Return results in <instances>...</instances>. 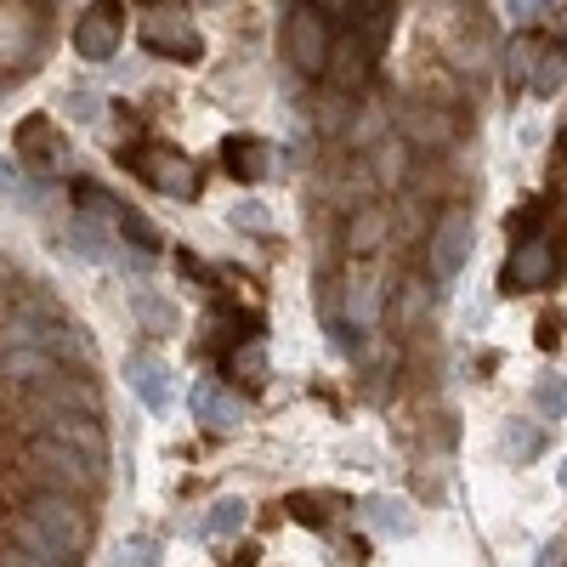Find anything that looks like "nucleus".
<instances>
[{
	"label": "nucleus",
	"mask_w": 567,
	"mask_h": 567,
	"mask_svg": "<svg viewBox=\"0 0 567 567\" xmlns=\"http://www.w3.org/2000/svg\"><path fill=\"white\" fill-rule=\"evenodd\" d=\"M12 545L45 556L52 567H74L91 545V516L80 511V499L69 494H40L18 511V523H12Z\"/></svg>",
	"instance_id": "obj_1"
},
{
	"label": "nucleus",
	"mask_w": 567,
	"mask_h": 567,
	"mask_svg": "<svg viewBox=\"0 0 567 567\" xmlns=\"http://www.w3.org/2000/svg\"><path fill=\"white\" fill-rule=\"evenodd\" d=\"M29 477L45 488V494H91L97 488V477H103V460H91V454H80V449H69V443H58V437H40L34 449H29Z\"/></svg>",
	"instance_id": "obj_2"
},
{
	"label": "nucleus",
	"mask_w": 567,
	"mask_h": 567,
	"mask_svg": "<svg viewBox=\"0 0 567 567\" xmlns=\"http://www.w3.org/2000/svg\"><path fill=\"white\" fill-rule=\"evenodd\" d=\"M142 45H148L154 58H176V63H199L205 40L194 29V18H187L182 0H142V23H136Z\"/></svg>",
	"instance_id": "obj_3"
},
{
	"label": "nucleus",
	"mask_w": 567,
	"mask_h": 567,
	"mask_svg": "<svg viewBox=\"0 0 567 567\" xmlns=\"http://www.w3.org/2000/svg\"><path fill=\"white\" fill-rule=\"evenodd\" d=\"M477 250V221H471L465 205H449L437 221H432V245H425V267H432L437 284H454Z\"/></svg>",
	"instance_id": "obj_4"
},
{
	"label": "nucleus",
	"mask_w": 567,
	"mask_h": 567,
	"mask_svg": "<svg viewBox=\"0 0 567 567\" xmlns=\"http://www.w3.org/2000/svg\"><path fill=\"white\" fill-rule=\"evenodd\" d=\"M329 52H336V40H329V18L301 0V7L290 12V23H284V58H290L301 74H329Z\"/></svg>",
	"instance_id": "obj_5"
},
{
	"label": "nucleus",
	"mask_w": 567,
	"mask_h": 567,
	"mask_svg": "<svg viewBox=\"0 0 567 567\" xmlns=\"http://www.w3.org/2000/svg\"><path fill=\"white\" fill-rule=\"evenodd\" d=\"M136 176L165 199H199V165L182 148H142L136 154Z\"/></svg>",
	"instance_id": "obj_6"
},
{
	"label": "nucleus",
	"mask_w": 567,
	"mask_h": 567,
	"mask_svg": "<svg viewBox=\"0 0 567 567\" xmlns=\"http://www.w3.org/2000/svg\"><path fill=\"white\" fill-rule=\"evenodd\" d=\"M125 40V18H120V0H91L74 23V52L85 63H109Z\"/></svg>",
	"instance_id": "obj_7"
},
{
	"label": "nucleus",
	"mask_w": 567,
	"mask_h": 567,
	"mask_svg": "<svg viewBox=\"0 0 567 567\" xmlns=\"http://www.w3.org/2000/svg\"><path fill=\"white\" fill-rule=\"evenodd\" d=\"M556 272H561V239L556 233H534V239H523L511 250L505 290H539V284H550Z\"/></svg>",
	"instance_id": "obj_8"
},
{
	"label": "nucleus",
	"mask_w": 567,
	"mask_h": 567,
	"mask_svg": "<svg viewBox=\"0 0 567 567\" xmlns=\"http://www.w3.org/2000/svg\"><path fill=\"white\" fill-rule=\"evenodd\" d=\"M18 159L34 165V176H63L69 171V148H63L58 125L45 120V114H34V120L18 125Z\"/></svg>",
	"instance_id": "obj_9"
},
{
	"label": "nucleus",
	"mask_w": 567,
	"mask_h": 567,
	"mask_svg": "<svg viewBox=\"0 0 567 567\" xmlns=\"http://www.w3.org/2000/svg\"><path fill=\"white\" fill-rule=\"evenodd\" d=\"M45 437H58L91 460H103L109 465V432H103V420L97 414H80V409H45Z\"/></svg>",
	"instance_id": "obj_10"
},
{
	"label": "nucleus",
	"mask_w": 567,
	"mask_h": 567,
	"mask_svg": "<svg viewBox=\"0 0 567 567\" xmlns=\"http://www.w3.org/2000/svg\"><path fill=\"white\" fill-rule=\"evenodd\" d=\"M187 403H194V414L210 425V432H233V425L245 420V398H233L221 381H199Z\"/></svg>",
	"instance_id": "obj_11"
},
{
	"label": "nucleus",
	"mask_w": 567,
	"mask_h": 567,
	"mask_svg": "<svg viewBox=\"0 0 567 567\" xmlns=\"http://www.w3.org/2000/svg\"><path fill=\"white\" fill-rule=\"evenodd\" d=\"M267 165H272L267 142H256V136H227V142H221V171H227L233 182L256 187V182L267 176Z\"/></svg>",
	"instance_id": "obj_12"
},
{
	"label": "nucleus",
	"mask_w": 567,
	"mask_h": 567,
	"mask_svg": "<svg viewBox=\"0 0 567 567\" xmlns=\"http://www.w3.org/2000/svg\"><path fill=\"white\" fill-rule=\"evenodd\" d=\"M347 318H352V329H374V323H381V278H374V272H352V284H347Z\"/></svg>",
	"instance_id": "obj_13"
},
{
	"label": "nucleus",
	"mask_w": 567,
	"mask_h": 567,
	"mask_svg": "<svg viewBox=\"0 0 567 567\" xmlns=\"http://www.w3.org/2000/svg\"><path fill=\"white\" fill-rule=\"evenodd\" d=\"M125 381L136 386V398L148 403V409H165V403H171V386H165V369H159L154 358H131V363H125Z\"/></svg>",
	"instance_id": "obj_14"
},
{
	"label": "nucleus",
	"mask_w": 567,
	"mask_h": 567,
	"mask_svg": "<svg viewBox=\"0 0 567 567\" xmlns=\"http://www.w3.org/2000/svg\"><path fill=\"white\" fill-rule=\"evenodd\" d=\"M227 374L239 386H261L267 381V347H261V336H250V341H239L227 352Z\"/></svg>",
	"instance_id": "obj_15"
},
{
	"label": "nucleus",
	"mask_w": 567,
	"mask_h": 567,
	"mask_svg": "<svg viewBox=\"0 0 567 567\" xmlns=\"http://www.w3.org/2000/svg\"><path fill=\"white\" fill-rule=\"evenodd\" d=\"M369 523L374 528H381V534H414V523H420V516H414V505L409 499H392V494H374L369 499Z\"/></svg>",
	"instance_id": "obj_16"
},
{
	"label": "nucleus",
	"mask_w": 567,
	"mask_h": 567,
	"mask_svg": "<svg viewBox=\"0 0 567 567\" xmlns=\"http://www.w3.org/2000/svg\"><path fill=\"white\" fill-rule=\"evenodd\" d=\"M567 80V45H534V69H528V85L539 91V97H550V91Z\"/></svg>",
	"instance_id": "obj_17"
},
{
	"label": "nucleus",
	"mask_w": 567,
	"mask_h": 567,
	"mask_svg": "<svg viewBox=\"0 0 567 567\" xmlns=\"http://www.w3.org/2000/svg\"><path fill=\"white\" fill-rule=\"evenodd\" d=\"M131 307H136V318H142V329H148V336H171V329H176V307H171L165 296H154V290H136Z\"/></svg>",
	"instance_id": "obj_18"
},
{
	"label": "nucleus",
	"mask_w": 567,
	"mask_h": 567,
	"mask_svg": "<svg viewBox=\"0 0 567 567\" xmlns=\"http://www.w3.org/2000/svg\"><path fill=\"white\" fill-rule=\"evenodd\" d=\"M245 516H250L245 499H216L210 516H205V534H210V539H233V534L245 528Z\"/></svg>",
	"instance_id": "obj_19"
},
{
	"label": "nucleus",
	"mask_w": 567,
	"mask_h": 567,
	"mask_svg": "<svg viewBox=\"0 0 567 567\" xmlns=\"http://www.w3.org/2000/svg\"><path fill=\"white\" fill-rule=\"evenodd\" d=\"M329 74H336V85H341V91H352V85H358V80L369 74V58H363V45H352V40H347L341 52H329Z\"/></svg>",
	"instance_id": "obj_20"
},
{
	"label": "nucleus",
	"mask_w": 567,
	"mask_h": 567,
	"mask_svg": "<svg viewBox=\"0 0 567 567\" xmlns=\"http://www.w3.org/2000/svg\"><path fill=\"white\" fill-rule=\"evenodd\" d=\"M290 516H296L301 528H329L336 499H329V494H290Z\"/></svg>",
	"instance_id": "obj_21"
},
{
	"label": "nucleus",
	"mask_w": 567,
	"mask_h": 567,
	"mask_svg": "<svg viewBox=\"0 0 567 567\" xmlns=\"http://www.w3.org/2000/svg\"><path fill=\"white\" fill-rule=\"evenodd\" d=\"M539 449H545V432H539V425H528V420H516L511 432H505V454L511 460H534Z\"/></svg>",
	"instance_id": "obj_22"
},
{
	"label": "nucleus",
	"mask_w": 567,
	"mask_h": 567,
	"mask_svg": "<svg viewBox=\"0 0 567 567\" xmlns=\"http://www.w3.org/2000/svg\"><path fill=\"white\" fill-rule=\"evenodd\" d=\"M154 561H159V539H154V534L125 539V545H120V556H114V567H154Z\"/></svg>",
	"instance_id": "obj_23"
},
{
	"label": "nucleus",
	"mask_w": 567,
	"mask_h": 567,
	"mask_svg": "<svg viewBox=\"0 0 567 567\" xmlns=\"http://www.w3.org/2000/svg\"><path fill=\"white\" fill-rule=\"evenodd\" d=\"M381 233H386V210H363L358 221H352V250H374V245H381Z\"/></svg>",
	"instance_id": "obj_24"
},
{
	"label": "nucleus",
	"mask_w": 567,
	"mask_h": 567,
	"mask_svg": "<svg viewBox=\"0 0 567 567\" xmlns=\"http://www.w3.org/2000/svg\"><path fill=\"white\" fill-rule=\"evenodd\" d=\"M233 227H245V233H267V227H272V216H267V205L245 199V205H233Z\"/></svg>",
	"instance_id": "obj_25"
},
{
	"label": "nucleus",
	"mask_w": 567,
	"mask_h": 567,
	"mask_svg": "<svg viewBox=\"0 0 567 567\" xmlns=\"http://www.w3.org/2000/svg\"><path fill=\"white\" fill-rule=\"evenodd\" d=\"M534 403H539V414H561V409H567V386H561V381H545V386L534 392Z\"/></svg>",
	"instance_id": "obj_26"
},
{
	"label": "nucleus",
	"mask_w": 567,
	"mask_h": 567,
	"mask_svg": "<svg viewBox=\"0 0 567 567\" xmlns=\"http://www.w3.org/2000/svg\"><path fill=\"white\" fill-rule=\"evenodd\" d=\"M403 176V142H381V182L392 187Z\"/></svg>",
	"instance_id": "obj_27"
},
{
	"label": "nucleus",
	"mask_w": 567,
	"mask_h": 567,
	"mask_svg": "<svg viewBox=\"0 0 567 567\" xmlns=\"http://www.w3.org/2000/svg\"><path fill=\"white\" fill-rule=\"evenodd\" d=\"M0 567H52V561H45V556H34V550H23V545H7Z\"/></svg>",
	"instance_id": "obj_28"
},
{
	"label": "nucleus",
	"mask_w": 567,
	"mask_h": 567,
	"mask_svg": "<svg viewBox=\"0 0 567 567\" xmlns=\"http://www.w3.org/2000/svg\"><path fill=\"white\" fill-rule=\"evenodd\" d=\"M307 7H318L323 18H358V0H307Z\"/></svg>",
	"instance_id": "obj_29"
},
{
	"label": "nucleus",
	"mask_w": 567,
	"mask_h": 567,
	"mask_svg": "<svg viewBox=\"0 0 567 567\" xmlns=\"http://www.w3.org/2000/svg\"><path fill=\"white\" fill-rule=\"evenodd\" d=\"M0 194H7V199H29V194H23V182H18V171H12L7 159H0Z\"/></svg>",
	"instance_id": "obj_30"
},
{
	"label": "nucleus",
	"mask_w": 567,
	"mask_h": 567,
	"mask_svg": "<svg viewBox=\"0 0 567 567\" xmlns=\"http://www.w3.org/2000/svg\"><path fill=\"white\" fill-rule=\"evenodd\" d=\"M69 109H74V120H97V97H91V91H74Z\"/></svg>",
	"instance_id": "obj_31"
},
{
	"label": "nucleus",
	"mask_w": 567,
	"mask_h": 567,
	"mask_svg": "<svg viewBox=\"0 0 567 567\" xmlns=\"http://www.w3.org/2000/svg\"><path fill=\"white\" fill-rule=\"evenodd\" d=\"M358 18L363 23H381L386 18V0H358Z\"/></svg>",
	"instance_id": "obj_32"
},
{
	"label": "nucleus",
	"mask_w": 567,
	"mask_h": 567,
	"mask_svg": "<svg viewBox=\"0 0 567 567\" xmlns=\"http://www.w3.org/2000/svg\"><path fill=\"white\" fill-rule=\"evenodd\" d=\"M534 567H561V539H550V545L534 556Z\"/></svg>",
	"instance_id": "obj_33"
},
{
	"label": "nucleus",
	"mask_w": 567,
	"mask_h": 567,
	"mask_svg": "<svg viewBox=\"0 0 567 567\" xmlns=\"http://www.w3.org/2000/svg\"><path fill=\"white\" fill-rule=\"evenodd\" d=\"M550 0H516V12H545Z\"/></svg>",
	"instance_id": "obj_34"
}]
</instances>
